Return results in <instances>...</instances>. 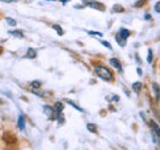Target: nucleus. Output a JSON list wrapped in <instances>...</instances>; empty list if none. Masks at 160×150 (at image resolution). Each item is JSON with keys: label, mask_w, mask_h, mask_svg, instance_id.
<instances>
[{"label": "nucleus", "mask_w": 160, "mask_h": 150, "mask_svg": "<svg viewBox=\"0 0 160 150\" xmlns=\"http://www.w3.org/2000/svg\"><path fill=\"white\" fill-rule=\"evenodd\" d=\"M95 73H96V75H98L100 79L105 80V81H112V80H113V74H112V72H111L108 68L103 67V65H98V67H95Z\"/></svg>", "instance_id": "1"}, {"label": "nucleus", "mask_w": 160, "mask_h": 150, "mask_svg": "<svg viewBox=\"0 0 160 150\" xmlns=\"http://www.w3.org/2000/svg\"><path fill=\"white\" fill-rule=\"evenodd\" d=\"M150 127H152L153 142H154L155 144H160V127L155 122H150Z\"/></svg>", "instance_id": "2"}, {"label": "nucleus", "mask_w": 160, "mask_h": 150, "mask_svg": "<svg viewBox=\"0 0 160 150\" xmlns=\"http://www.w3.org/2000/svg\"><path fill=\"white\" fill-rule=\"evenodd\" d=\"M84 4L89 8H92V9H96V10H100V11H103V5L98 2V1H92V0H84Z\"/></svg>", "instance_id": "3"}, {"label": "nucleus", "mask_w": 160, "mask_h": 150, "mask_svg": "<svg viewBox=\"0 0 160 150\" xmlns=\"http://www.w3.org/2000/svg\"><path fill=\"white\" fill-rule=\"evenodd\" d=\"M110 64H111L113 68H116L118 72H122V65H121V63L118 59H116V58H111V59H110Z\"/></svg>", "instance_id": "4"}, {"label": "nucleus", "mask_w": 160, "mask_h": 150, "mask_svg": "<svg viewBox=\"0 0 160 150\" xmlns=\"http://www.w3.org/2000/svg\"><path fill=\"white\" fill-rule=\"evenodd\" d=\"M43 111L47 114V117H49V119L53 121V116H54V110H53V107H51V106H44V107H43Z\"/></svg>", "instance_id": "5"}, {"label": "nucleus", "mask_w": 160, "mask_h": 150, "mask_svg": "<svg viewBox=\"0 0 160 150\" xmlns=\"http://www.w3.org/2000/svg\"><path fill=\"white\" fill-rule=\"evenodd\" d=\"M129 35H131V32L127 28H121L120 32H118V36L122 37L123 39H126V41H127V38L129 37Z\"/></svg>", "instance_id": "6"}, {"label": "nucleus", "mask_w": 160, "mask_h": 150, "mask_svg": "<svg viewBox=\"0 0 160 150\" xmlns=\"http://www.w3.org/2000/svg\"><path fill=\"white\" fill-rule=\"evenodd\" d=\"M153 91H154V96H155V98H157V101H159L160 100V88L158 84H153Z\"/></svg>", "instance_id": "7"}, {"label": "nucleus", "mask_w": 160, "mask_h": 150, "mask_svg": "<svg viewBox=\"0 0 160 150\" xmlns=\"http://www.w3.org/2000/svg\"><path fill=\"white\" fill-rule=\"evenodd\" d=\"M36 56H37V52H36L33 48H28V49H27L26 58H28V59H33V58H36Z\"/></svg>", "instance_id": "8"}, {"label": "nucleus", "mask_w": 160, "mask_h": 150, "mask_svg": "<svg viewBox=\"0 0 160 150\" xmlns=\"http://www.w3.org/2000/svg\"><path fill=\"white\" fill-rule=\"evenodd\" d=\"M142 86H143V84L139 82V81H137V82H134V84L132 85V89H133V91H134L136 94H139L140 90H142Z\"/></svg>", "instance_id": "9"}, {"label": "nucleus", "mask_w": 160, "mask_h": 150, "mask_svg": "<svg viewBox=\"0 0 160 150\" xmlns=\"http://www.w3.org/2000/svg\"><path fill=\"white\" fill-rule=\"evenodd\" d=\"M18 127H19V129H20V131H23V129H25V117H23L22 114H21V116H19Z\"/></svg>", "instance_id": "10"}, {"label": "nucleus", "mask_w": 160, "mask_h": 150, "mask_svg": "<svg viewBox=\"0 0 160 150\" xmlns=\"http://www.w3.org/2000/svg\"><path fill=\"white\" fill-rule=\"evenodd\" d=\"M9 33H10V35H12V36H15V37H18V38H23V32H21V31H19V30L10 31Z\"/></svg>", "instance_id": "11"}, {"label": "nucleus", "mask_w": 160, "mask_h": 150, "mask_svg": "<svg viewBox=\"0 0 160 150\" xmlns=\"http://www.w3.org/2000/svg\"><path fill=\"white\" fill-rule=\"evenodd\" d=\"M116 42L120 44L121 47H124V46H126V43H127V41H126V39H123L122 37H120V36H118V33L116 35Z\"/></svg>", "instance_id": "12"}, {"label": "nucleus", "mask_w": 160, "mask_h": 150, "mask_svg": "<svg viewBox=\"0 0 160 150\" xmlns=\"http://www.w3.org/2000/svg\"><path fill=\"white\" fill-rule=\"evenodd\" d=\"M53 28L57 31V33H58L59 36H63V35H64V31L62 30V27H60L59 25H53Z\"/></svg>", "instance_id": "13"}, {"label": "nucleus", "mask_w": 160, "mask_h": 150, "mask_svg": "<svg viewBox=\"0 0 160 150\" xmlns=\"http://www.w3.org/2000/svg\"><path fill=\"white\" fill-rule=\"evenodd\" d=\"M86 127H88V129H89V131L92 132V133H96V132H98V129H96V126H95V124H92V123H89Z\"/></svg>", "instance_id": "14"}, {"label": "nucleus", "mask_w": 160, "mask_h": 150, "mask_svg": "<svg viewBox=\"0 0 160 150\" xmlns=\"http://www.w3.org/2000/svg\"><path fill=\"white\" fill-rule=\"evenodd\" d=\"M67 102H68V103H69V105H70V106H73V107H74V108H75V110H78V111H80V112H84V110H82V108H81V107H79V106H78V105H75V103H74V102H72V101H67Z\"/></svg>", "instance_id": "15"}, {"label": "nucleus", "mask_w": 160, "mask_h": 150, "mask_svg": "<svg viewBox=\"0 0 160 150\" xmlns=\"http://www.w3.org/2000/svg\"><path fill=\"white\" fill-rule=\"evenodd\" d=\"M6 22H8V25L9 26H16V21L15 20H12V19H10V18H6Z\"/></svg>", "instance_id": "16"}, {"label": "nucleus", "mask_w": 160, "mask_h": 150, "mask_svg": "<svg viewBox=\"0 0 160 150\" xmlns=\"http://www.w3.org/2000/svg\"><path fill=\"white\" fill-rule=\"evenodd\" d=\"M31 86H32L33 89H40L41 81H32V82H31Z\"/></svg>", "instance_id": "17"}, {"label": "nucleus", "mask_w": 160, "mask_h": 150, "mask_svg": "<svg viewBox=\"0 0 160 150\" xmlns=\"http://www.w3.org/2000/svg\"><path fill=\"white\" fill-rule=\"evenodd\" d=\"M147 60H148V63H152V60H153V51L152 49L148 51V58H147Z\"/></svg>", "instance_id": "18"}, {"label": "nucleus", "mask_w": 160, "mask_h": 150, "mask_svg": "<svg viewBox=\"0 0 160 150\" xmlns=\"http://www.w3.org/2000/svg\"><path fill=\"white\" fill-rule=\"evenodd\" d=\"M113 11L123 12V8H122V6H120V5H116V6H113Z\"/></svg>", "instance_id": "19"}, {"label": "nucleus", "mask_w": 160, "mask_h": 150, "mask_svg": "<svg viewBox=\"0 0 160 150\" xmlns=\"http://www.w3.org/2000/svg\"><path fill=\"white\" fill-rule=\"evenodd\" d=\"M89 35H92V36H99V37H102V33H101V32H95V31H89Z\"/></svg>", "instance_id": "20"}, {"label": "nucleus", "mask_w": 160, "mask_h": 150, "mask_svg": "<svg viewBox=\"0 0 160 150\" xmlns=\"http://www.w3.org/2000/svg\"><path fill=\"white\" fill-rule=\"evenodd\" d=\"M101 43H102V44H103L105 47H107L108 49H112V46H111V44H110L108 42H106V41H101Z\"/></svg>", "instance_id": "21"}, {"label": "nucleus", "mask_w": 160, "mask_h": 150, "mask_svg": "<svg viewBox=\"0 0 160 150\" xmlns=\"http://www.w3.org/2000/svg\"><path fill=\"white\" fill-rule=\"evenodd\" d=\"M154 9H155V11H157L158 14H160V1H158V2L155 4V8H154Z\"/></svg>", "instance_id": "22"}, {"label": "nucleus", "mask_w": 160, "mask_h": 150, "mask_svg": "<svg viewBox=\"0 0 160 150\" xmlns=\"http://www.w3.org/2000/svg\"><path fill=\"white\" fill-rule=\"evenodd\" d=\"M144 2H145V0H140V1H138V2L136 4V6H137V8H138V6H142Z\"/></svg>", "instance_id": "23"}, {"label": "nucleus", "mask_w": 160, "mask_h": 150, "mask_svg": "<svg viewBox=\"0 0 160 150\" xmlns=\"http://www.w3.org/2000/svg\"><path fill=\"white\" fill-rule=\"evenodd\" d=\"M144 18H145V20H150V18H152V16H150V14H147Z\"/></svg>", "instance_id": "24"}, {"label": "nucleus", "mask_w": 160, "mask_h": 150, "mask_svg": "<svg viewBox=\"0 0 160 150\" xmlns=\"http://www.w3.org/2000/svg\"><path fill=\"white\" fill-rule=\"evenodd\" d=\"M137 72H138V74H139V75L143 74V72H142V69H140V68H138V69H137Z\"/></svg>", "instance_id": "25"}, {"label": "nucleus", "mask_w": 160, "mask_h": 150, "mask_svg": "<svg viewBox=\"0 0 160 150\" xmlns=\"http://www.w3.org/2000/svg\"><path fill=\"white\" fill-rule=\"evenodd\" d=\"M1 1H6V2H12L14 0H1Z\"/></svg>", "instance_id": "26"}, {"label": "nucleus", "mask_w": 160, "mask_h": 150, "mask_svg": "<svg viewBox=\"0 0 160 150\" xmlns=\"http://www.w3.org/2000/svg\"><path fill=\"white\" fill-rule=\"evenodd\" d=\"M68 1H70V0H62V2H63V4H65V2H68Z\"/></svg>", "instance_id": "27"}, {"label": "nucleus", "mask_w": 160, "mask_h": 150, "mask_svg": "<svg viewBox=\"0 0 160 150\" xmlns=\"http://www.w3.org/2000/svg\"><path fill=\"white\" fill-rule=\"evenodd\" d=\"M48 1H52V0H48Z\"/></svg>", "instance_id": "28"}, {"label": "nucleus", "mask_w": 160, "mask_h": 150, "mask_svg": "<svg viewBox=\"0 0 160 150\" xmlns=\"http://www.w3.org/2000/svg\"><path fill=\"white\" fill-rule=\"evenodd\" d=\"M0 1H1V0H0Z\"/></svg>", "instance_id": "29"}]
</instances>
